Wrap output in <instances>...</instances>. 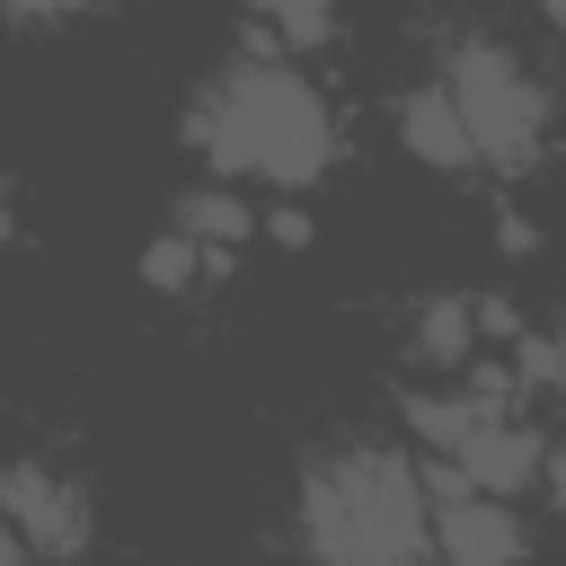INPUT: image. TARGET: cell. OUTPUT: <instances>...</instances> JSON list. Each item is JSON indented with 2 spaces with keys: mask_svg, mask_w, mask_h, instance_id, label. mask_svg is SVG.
<instances>
[{
  "mask_svg": "<svg viewBox=\"0 0 566 566\" xmlns=\"http://www.w3.org/2000/svg\"><path fill=\"white\" fill-rule=\"evenodd\" d=\"M539 486H548V504L566 513V451H548V460H539Z\"/></svg>",
  "mask_w": 566,
  "mask_h": 566,
  "instance_id": "cell-15",
  "label": "cell"
},
{
  "mask_svg": "<svg viewBox=\"0 0 566 566\" xmlns=\"http://www.w3.org/2000/svg\"><path fill=\"white\" fill-rule=\"evenodd\" d=\"M186 150H203L221 177H256L274 195H301L336 168V115L310 88V71H292L283 53H248L195 97Z\"/></svg>",
  "mask_w": 566,
  "mask_h": 566,
  "instance_id": "cell-1",
  "label": "cell"
},
{
  "mask_svg": "<svg viewBox=\"0 0 566 566\" xmlns=\"http://www.w3.org/2000/svg\"><path fill=\"white\" fill-rule=\"evenodd\" d=\"M539 9H548V27H557V35H566V0H539Z\"/></svg>",
  "mask_w": 566,
  "mask_h": 566,
  "instance_id": "cell-18",
  "label": "cell"
},
{
  "mask_svg": "<svg viewBox=\"0 0 566 566\" xmlns=\"http://www.w3.org/2000/svg\"><path fill=\"white\" fill-rule=\"evenodd\" d=\"M212 265H221V248H203V239H186V230H168V239L142 248V283H150V292H195Z\"/></svg>",
  "mask_w": 566,
  "mask_h": 566,
  "instance_id": "cell-9",
  "label": "cell"
},
{
  "mask_svg": "<svg viewBox=\"0 0 566 566\" xmlns=\"http://www.w3.org/2000/svg\"><path fill=\"white\" fill-rule=\"evenodd\" d=\"M398 133H407V150H416L424 168H478L469 124H460V106H451V88H442V80H424V88L398 106Z\"/></svg>",
  "mask_w": 566,
  "mask_h": 566,
  "instance_id": "cell-7",
  "label": "cell"
},
{
  "mask_svg": "<svg viewBox=\"0 0 566 566\" xmlns=\"http://www.w3.org/2000/svg\"><path fill=\"white\" fill-rule=\"evenodd\" d=\"M248 18H265L283 44H327L336 35V0H248Z\"/></svg>",
  "mask_w": 566,
  "mask_h": 566,
  "instance_id": "cell-11",
  "label": "cell"
},
{
  "mask_svg": "<svg viewBox=\"0 0 566 566\" xmlns=\"http://www.w3.org/2000/svg\"><path fill=\"white\" fill-rule=\"evenodd\" d=\"M486 407H495V398H416V407H407V424H416L433 451H451V442H460V433H469Z\"/></svg>",
  "mask_w": 566,
  "mask_h": 566,
  "instance_id": "cell-12",
  "label": "cell"
},
{
  "mask_svg": "<svg viewBox=\"0 0 566 566\" xmlns=\"http://www.w3.org/2000/svg\"><path fill=\"white\" fill-rule=\"evenodd\" d=\"M442 88H451V106H460V124H469V150H478V168H531L539 150H548V88L504 53V44H486V35H460L451 53H442Z\"/></svg>",
  "mask_w": 566,
  "mask_h": 566,
  "instance_id": "cell-3",
  "label": "cell"
},
{
  "mask_svg": "<svg viewBox=\"0 0 566 566\" xmlns=\"http://www.w3.org/2000/svg\"><path fill=\"white\" fill-rule=\"evenodd\" d=\"M424 531H433V566H531V531L513 495H486L451 469L424 478Z\"/></svg>",
  "mask_w": 566,
  "mask_h": 566,
  "instance_id": "cell-4",
  "label": "cell"
},
{
  "mask_svg": "<svg viewBox=\"0 0 566 566\" xmlns=\"http://www.w3.org/2000/svg\"><path fill=\"white\" fill-rule=\"evenodd\" d=\"M265 230H274L283 248H310V212H265Z\"/></svg>",
  "mask_w": 566,
  "mask_h": 566,
  "instance_id": "cell-14",
  "label": "cell"
},
{
  "mask_svg": "<svg viewBox=\"0 0 566 566\" xmlns=\"http://www.w3.org/2000/svg\"><path fill=\"white\" fill-rule=\"evenodd\" d=\"M513 380L566 398V336H513Z\"/></svg>",
  "mask_w": 566,
  "mask_h": 566,
  "instance_id": "cell-13",
  "label": "cell"
},
{
  "mask_svg": "<svg viewBox=\"0 0 566 566\" xmlns=\"http://www.w3.org/2000/svg\"><path fill=\"white\" fill-rule=\"evenodd\" d=\"M451 478H469V486H486V495H522V486H539V460H548V442L531 433V424H513L504 407H486L451 451Z\"/></svg>",
  "mask_w": 566,
  "mask_h": 566,
  "instance_id": "cell-6",
  "label": "cell"
},
{
  "mask_svg": "<svg viewBox=\"0 0 566 566\" xmlns=\"http://www.w3.org/2000/svg\"><path fill=\"white\" fill-rule=\"evenodd\" d=\"M27 557H35V548H27V539H18L9 522H0V566H27Z\"/></svg>",
  "mask_w": 566,
  "mask_h": 566,
  "instance_id": "cell-16",
  "label": "cell"
},
{
  "mask_svg": "<svg viewBox=\"0 0 566 566\" xmlns=\"http://www.w3.org/2000/svg\"><path fill=\"white\" fill-rule=\"evenodd\" d=\"M301 548L310 566H424L433 531H424V478L398 451H327L301 478Z\"/></svg>",
  "mask_w": 566,
  "mask_h": 566,
  "instance_id": "cell-2",
  "label": "cell"
},
{
  "mask_svg": "<svg viewBox=\"0 0 566 566\" xmlns=\"http://www.w3.org/2000/svg\"><path fill=\"white\" fill-rule=\"evenodd\" d=\"M9 239H18V212H9V195H0V248H9Z\"/></svg>",
  "mask_w": 566,
  "mask_h": 566,
  "instance_id": "cell-17",
  "label": "cell"
},
{
  "mask_svg": "<svg viewBox=\"0 0 566 566\" xmlns=\"http://www.w3.org/2000/svg\"><path fill=\"white\" fill-rule=\"evenodd\" d=\"M0 522L35 557H80L88 548V495H80V478H62L44 460H9L0 469Z\"/></svg>",
  "mask_w": 566,
  "mask_h": 566,
  "instance_id": "cell-5",
  "label": "cell"
},
{
  "mask_svg": "<svg viewBox=\"0 0 566 566\" xmlns=\"http://www.w3.org/2000/svg\"><path fill=\"white\" fill-rule=\"evenodd\" d=\"M177 230H186V239H203V248H239V239L256 230V212H248L239 195L203 186V195H186V203H177Z\"/></svg>",
  "mask_w": 566,
  "mask_h": 566,
  "instance_id": "cell-10",
  "label": "cell"
},
{
  "mask_svg": "<svg viewBox=\"0 0 566 566\" xmlns=\"http://www.w3.org/2000/svg\"><path fill=\"white\" fill-rule=\"evenodd\" d=\"M478 354V301H424L416 310V363H469Z\"/></svg>",
  "mask_w": 566,
  "mask_h": 566,
  "instance_id": "cell-8",
  "label": "cell"
}]
</instances>
